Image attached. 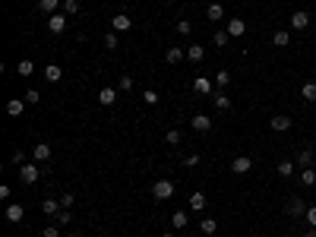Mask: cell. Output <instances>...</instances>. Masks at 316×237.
<instances>
[{
  "instance_id": "cell-1",
  "label": "cell",
  "mask_w": 316,
  "mask_h": 237,
  "mask_svg": "<svg viewBox=\"0 0 316 237\" xmlns=\"http://www.w3.org/2000/svg\"><path fill=\"white\" fill-rule=\"evenodd\" d=\"M38 177H41L38 162H25V165H19V180H22V183H35Z\"/></svg>"
},
{
  "instance_id": "cell-2",
  "label": "cell",
  "mask_w": 316,
  "mask_h": 237,
  "mask_svg": "<svg viewBox=\"0 0 316 237\" xmlns=\"http://www.w3.org/2000/svg\"><path fill=\"white\" fill-rule=\"evenodd\" d=\"M152 196L161 199V202L171 199V196H174V180H155V187H152Z\"/></svg>"
},
{
  "instance_id": "cell-3",
  "label": "cell",
  "mask_w": 316,
  "mask_h": 237,
  "mask_svg": "<svg viewBox=\"0 0 316 237\" xmlns=\"http://www.w3.org/2000/svg\"><path fill=\"white\" fill-rule=\"evenodd\" d=\"M66 19H70L66 13H54V16H48V32H51V35H61V32H66Z\"/></svg>"
},
{
  "instance_id": "cell-4",
  "label": "cell",
  "mask_w": 316,
  "mask_h": 237,
  "mask_svg": "<svg viewBox=\"0 0 316 237\" xmlns=\"http://www.w3.org/2000/svg\"><path fill=\"white\" fill-rule=\"evenodd\" d=\"M231 171L234 174H250L253 171V158L250 155H237L234 162H231Z\"/></svg>"
},
{
  "instance_id": "cell-5",
  "label": "cell",
  "mask_w": 316,
  "mask_h": 237,
  "mask_svg": "<svg viewBox=\"0 0 316 237\" xmlns=\"http://www.w3.org/2000/svg\"><path fill=\"white\" fill-rule=\"evenodd\" d=\"M307 209H310V206H307V202H304L301 196H291V199H288V215L304 218V215H307Z\"/></svg>"
},
{
  "instance_id": "cell-6",
  "label": "cell",
  "mask_w": 316,
  "mask_h": 237,
  "mask_svg": "<svg viewBox=\"0 0 316 237\" xmlns=\"http://www.w3.org/2000/svg\"><path fill=\"white\" fill-rule=\"evenodd\" d=\"M133 29V19L126 13H117L114 19H111V32H130Z\"/></svg>"
},
{
  "instance_id": "cell-7",
  "label": "cell",
  "mask_w": 316,
  "mask_h": 237,
  "mask_svg": "<svg viewBox=\"0 0 316 237\" xmlns=\"http://www.w3.org/2000/svg\"><path fill=\"white\" fill-rule=\"evenodd\" d=\"M307 25H310V13H307V10H294L291 13V29L301 32V29H307Z\"/></svg>"
},
{
  "instance_id": "cell-8",
  "label": "cell",
  "mask_w": 316,
  "mask_h": 237,
  "mask_svg": "<svg viewBox=\"0 0 316 237\" xmlns=\"http://www.w3.org/2000/svg\"><path fill=\"white\" fill-rule=\"evenodd\" d=\"M25 105H29L25 98H10V101H6V114H10V117H19V114L25 111Z\"/></svg>"
},
{
  "instance_id": "cell-9",
  "label": "cell",
  "mask_w": 316,
  "mask_h": 237,
  "mask_svg": "<svg viewBox=\"0 0 316 237\" xmlns=\"http://www.w3.org/2000/svg\"><path fill=\"white\" fill-rule=\"evenodd\" d=\"M190 126H193L196 133H209V130H212V120H209L206 114H196L193 120H190Z\"/></svg>"
},
{
  "instance_id": "cell-10",
  "label": "cell",
  "mask_w": 316,
  "mask_h": 237,
  "mask_svg": "<svg viewBox=\"0 0 316 237\" xmlns=\"http://www.w3.org/2000/svg\"><path fill=\"white\" fill-rule=\"evenodd\" d=\"M288 130H291V117H285V114L272 117V133H288Z\"/></svg>"
},
{
  "instance_id": "cell-11",
  "label": "cell",
  "mask_w": 316,
  "mask_h": 237,
  "mask_svg": "<svg viewBox=\"0 0 316 237\" xmlns=\"http://www.w3.org/2000/svg\"><path fill=\"white\" fill-rule=\"evenodd\" d=\"M32 158H35L38 165H41V162H48V158H51V146H48V142H38V146L32 149Z\"/></svg>"
},
{
  "instance_id": "cell-12",
  "label": "cell",
  "mask_w": 316,
  "mask_h": 237,
  "mask_svg": "<svg viewBox=\"0 0 316 237\" xmlns=\"http://www.w3.org/2000/svg\"><path fill=\"white\" fill-rule=\"evenodd\" d=\"M297 168H301V171H304V168H313V149H301V152H297V162H294Z\"/></svg>"
},
{
  "instance_id": "cell-13",
  "label": "cell",
  "mask_w": 316,
  "mask_h": 237,
  "mask_svg": "<svg viewBox=\"0 0 316 237\" xmlns=\"http://www.w3.org/2000/svg\"><path fill=\"white\" fill-rule=\"evenodd\" d=\"M187 60H193V63L206 60V48H202V45H190V48H187Z\"/></svg>"
},
{
  "instance_id": "cell-14",
  "label": "cell",
  "mask_w": 316,
  "mask_h": 237,
  "mask_svg": "<svg viewBox=\"0 0 316 237\" xmlns=\"http://www.w3.org/2000/svg\"><path fill=\"white\" fill-rule=\"evenodd\" d=\"M275 171H278V177H294L297 174V165L291 162V158H285V162H278Z\"/></svg>"
},
{
  "instance_id": "cell-15",
  "label": "cell",
  "mask_w": 316,
  "mask_h": 237,
  "mask_svg": "<svg viewBox=\"0 0 316 237\" xmlns=\"http://www.w3.org/2000/svg\"><path fill=\"white\" fill-rule=\"evenodd\" d=\"M61 209H63L61 199H45V202H41V212H45V215H54L57 218V215H61Z\"/></svg>"
},
{
  "instance_id": "cell-16",
  "label": "cell",
  "mask_w": 316,
  "mask_h": 237,
  "mask_svg": "<svg viewBox=\"0 0 316 237\" xmlns=\"http://www.w3.org/2000/svg\"><path fill=\"white\" fill-rule=\"evenodd\" d=\"M244 32H247V22L244 19H231V22H228V35H231V38H241Z\"/></svg>"
},
{
  "instance_id": "cell-17",
  "label": "cell",
  "mask_w": 316,
  "mask_h": 237,
  "mask_svg": "<svg viewBox=\"0 0 316 237\" xmlns=\"http://www.w3.org/2000/svg\"><path fill=\"white\" fill-rule=\"evenodd\" d=\"M187 206H190V212H202V209H206V193H193Z\"/></svg>"
},
{
  "instance_id": "cell-18",
  "label": "cell",
  "mask_w": 316,
  "mask_h": 237,
  "mask_svg": "<svg viewBox=\"0 0 316 237\" xmlns=\"http://www.w3.org/2000/svg\"><path fill=\"white\" fill-rule=\"evenodd\" d=\"M193 92H199V95H212V82L206 79V76H196V82H193Z\"/></svg>"
},
{
  "instance_id": "cell-19",
  "label": "cell",
  "mask_w": 316,
  "mask_h": 237,
  "mask_svg": "<svg viewBox=\"0 0 316 237\" xmlns=\"http://www.w3.org/2000/svg\"><path fill=\"white\" fill-rule=\"evenodd\" d=\"M184 57H187V51H181V48H174V45H171V48L165 51V60H168V63H181Z\"/></svg>"
},
{
  "instance_id": "cell-20",
  "label": "cell",
  "mask_w": 316,
  "mask_h": 237,
  "mask_svg": "<svg viewBox=\"0 0 316 237\" xmlns=\"http://www.w3.org/2000/svg\"><path fill=\"white\" fill-rule=\"evenodd\" d=\"M61 76H63V70H61L57 63H48V66H45V79H48V82H61Z\"/></svg>"
},
{
  "instance_id": "cell-21",
  "label": "cell",
  "mask_w": 316,
  "mask_h": 237,
  "mask_svg": "<svg viewBox=\"0 0 316 237\" xmlns=\"http://www.w3.org/2000/svg\"><path fill=\"white\" fill-rule=\"evenodd\" d=\"M98 101H101V105H114V101H117V89H111V86H105V89L98 92Z\"/></svg>"
},
{
  "instance_id": "cell-22",
  "label": "cell",
  "mask_w": 316,
  "mask_h": 237,
  "mask_svg": "<svg viewBox=\"0 0 316 237\" xmlns=\"http://www.w3.org/2000/svg\"><path fill=\"white\" fill-rule=\"evenodd\" d=\"M212 105H215L218 111H228V108H231V98H228L225 92H215V95H212Z\"/></svg>"
},
{
  "instance_id": "cell-23",
  "label": "cell",
  "mask_w": 316,
  "mask_h": 237,
  "mask_svg": "<svg viewBox=\"0 0 316 237\" xmlns=\"http://www.w3.org/2000/svg\"><path fill=\"white\" fill-rule=\"evenodd\" d=\"M22 215H25V209L22 206H6V222H22Z\"/></svg>"
},
{
  "instance_id": "cell-24",
  "label": "cell",
  "mask_w": 316,
  "mask_h": 237,
  "mask_svg": "<svg viewBox=\"0 0 316 237\" xmlns=\"http://www.w3.org/2000/svg\"><path fill=\"white\" fill-rule=\"evenodd\" d=\"M199 231H202V234H215V231H218V222H215L212 215H206V218L199 222Z\"/></svg>"
},
{
  "instance_id": "cell-25",
  "label": "cell",
  "mask_w": 316,
  "mask_h": 237,
  "mask_svg": "<svg viewBox=\"0 0 316 237\" xmlns=\"http://www.w3.org/2000/svg\"><path fill=\"white\" fill-rule=\"evenodd\" d=\"M301 98L304 101H316V82H304V86H301Z\"/></svg>"
},
{
  "instance_id": "cell-26",
  "label": "cell",
  "mask_w": 316,
  "mask_h": 237,
  "mask_svg": "<svg viewBox=\"0 0 316 237\" xmlns=\"http://www.w3.org/2000/svg\"><path fill=\"white\" fill-rule=\"evenodd\" d=\"M171 225H174L177 231H181V228L190 225V215H187V212H174V215H171Z\"/></svg>"
},
{
  "instance_id": "cell-27",
  "label": "cell",
  "mask_w": 316,
  "mask_h": 237,
  "mask_svg": "<svg viewBox=\"0 0 316 237\" xmlns=\"http://www.w3.org/2000/svg\"><path fill=\"white\" fill-rule=\"evenodd\" d=\"M206 16L218 22V19H225V10H221V3H209V6H206Z\"/></svg>"
},
{
  "instance_id": "cell-28",
  "label": "cell",
  "mask_w": 316,
  "mask_h": 237,
  "mask_svg": "<svg viewBox=\"0 0 316 237\" xmlns=\"http://www.w3.org/2000/svg\"><path fill=\"white\" fill-rule=\"evenodd\" d=\"M301 183H304V187H313V183H316V168H304V171H301Z\"/></svg>"
},
{
  "instance_id": "cell-29",
  "label": "cell",
  "mask_w": 316,
  "mask_h": 237,
  "mask_svg": "<svg viewBox=\"0 0 316 237\" xmlns=\"http://www.w3.org/2000/svg\"><path fill=\"white\" fill-rule=\"evenodd\" d=\"M57 6H61V0H41L38 10H41V13H48V16H54V13H57Z\"/></svg>"
},
{
  "instance_id": "cell-30",
  "label": "cell",
  "mask_w": 316,
  "mask_h": 237,
  "mask_svg": "<svg viewBox=\"0 0 316 237\" xmlns=\"http://www.w3.org/2000/svg\"><path fill=\"white\" fill-rule=\"evenodd\" d=\"M272 45H275V48H288V45H291V35H288V32H275V35H272Z\"/></svg>"
},
{
  "instance_id": "cell-31",
  "label": "cell",
  "mask_w": 316,
  "mask_h": 237,
  "mask_svg": "<svg viewBox=\"0 0 316 237\" xmlns=\"http://www.w3.org/2000/svg\"><path fill=\"white\" fill-rule=\"evenodd\" d=\"M165 142H168V146H181V130H174V126H171V130L165 133Z\"/></svg>"
},
{
  "instance_id": "cell-32",
  "label": "cell",
  "mask_w": 316,
  "mask_h": 237,
  "mask_svg": "<svg viewBox=\"0 0 316 237\" xmlns=\"http://www.w3.org/2000/svg\"><path fill=\"white\" fill-rule=\"evenodd\" d=\"M101 45H105L108 51H114L117 45H121V38H117V32H108V35H105V41H101Z\"/></svg>"
},
{
  "instance_id": "cell-33",
  "label": "cell",
  "mask_w": 316,
  "mask_h": 237,
  "mask_svg": "<svg viewBox=\"0 0 316 237\" xmlns=\"http://www.w3.org/2000/svg\"><path fill=\"white\" fill-rule=\"evenodd\" d=\"M63 13L76 16V13H79V0H63Z\"/></svg>"
},
{
  "instance_id": "cell-34",
  "label": "cell",
  "mask_w": 316,
  "mask_h": 237,
  "mask_svg": "<svg viewBox=\"0 0 316 237\" xmlns=\"http://www.w3.org/2000/svg\"><path fill=\"white\" fill-rule=\"evenodd\" d=\"M215 82H218V89H225L228 82H231V73H228V70H218V73H215Z\"/></svg>"
},
{
  "instance_id": "cell-35",
  "label": "cell",
  "mask_w": 316,
  "mask_h": 237,
  "mask_svg": "<svg viewBox=\"0 0 316 237\" xmlns=\"http://www.w3.org/2000/svg\"><path fill=\"white\" fill-rule=\"evenodd\" d=\"M35 73V63L32 60H19V76H32Z\"/></svg>"
},
{
  "instance_id": "cell-36",
  "label": "cell",
  "mask_w": 316,
  "mask_h": 237,
  "mask_svg": "<svg viewBox=\"0 0 316 237\" xmlns=\"http://www.w3.org/2000/svg\"><path fill=\"white\" fill-rule=\"evenodd\" d=\"M22 98L29 101V105H38V101H41V92H38V89H29V92H25Z\"/></svg>"
},
{
  "instance_id": "cell-37",
  "label": "cell",
  "mask_w": 316,
  "mask_h": 237,
  "mask_svg": "<svg viewBox=\"0 0 316 237\" xmlns=\"http://www.w3.org/2000/svg\"><path fill=\"white\" fill-rule=\"evenodd\" d=\"M177 32H181V35H190V32H193V22H190V19H181V22H177Z\"/></svg>"
},
{
  "instance_id": "cell-38",
  "label": "cell",
  "mask_w": 316,
  "mask_h": 237,
  "mask_svg": "<svg viewBox=\"0 0 316 237\" xmlns=\"http://www.w3.org/2000/svg\"><path fill=\"white\" fill-rule=\"evenodd\" d=\"M142 98H146V105H158V92L155 89H146V92H142Z\"/></svg>"
},
{
  "instance_id": "cell-39",
  "label": "cell",
  "mask_w": 316,
  "mask_h": 237,
  "mask_svg": "<svg viewBox=\"0 0 316 237\" xmlns=\"http://www.w3.org/2000/svg\"><path fill=\"white\" fill-rule=\"evenodd\" d=\"M212 41H215L218 48H225L228 41H231V35H228V32H215V38H212Z\"/></svg>"
},
{
  "instance_id": "cell-40",
  "label": "cell",
  "mask_w": 316,
  "mask_h": 237,
  "mask_svg": "<svg viewBox=\"0 0 316 237\" xmlns=\"http://www.w3.org/2000/svg\"><path fill=\"white\" fill-rule=\"evenodd\" d=\"M304 222L310 225V228H316V206H310L307 209V215H304Z\"/></svg>"
},
{
  "instance_id": "cell-41",
  "label": "cell",
  "mask_w": 316,
  "mask_h": 237,
  "mask_svg": "<svg viewBox=\"0 0 316 237\" xmlns=\"http://www.w3.org/2000/svg\"><path fill=\"white\" fill-rule=\"evenodd\" d=\"M184 165H187V168H196V165H199V152H196V155H187Z\"/></svg>"
},
{
  "instance_id": "cell-42",
  "label": "cell",
  "mask_w": 316,
  "mask_h": 237,
  "mask_svg": "<svg viewBox=\"0 0 316 237\" xmlns=\"http://www.w3.org/2000/svg\"><path fill=\"white\" fill-rule=\"evenodd\" d=\"M121 89H124V92L133 89V76H121Z\"/></svg>"
},
{
  "instance_id": "cell-43",
  "label": "cell",
  "mask_w": 316,
  "mask_h": 237,
  "mask_svg": "<svg viewBox=\"0 0 316 237\" xmlns=\"http://www.w3.org/2000/svg\"><path fill=\"white\" fill-rule=\"evenodd\" d=\"M13 165H25V152H22V149L13 152Z\"/></svg>"
},
{
  "instance_id": "cell-44",
  "label": "cell",
  "mask_w": 316,
  "mask_h": 237,
  "mask_svg": "<svg viewBox=\"0 0 316 237\" xmlns=\"http://www.w3.org/2000/svg\"><path fill=\"white\" fill-rule=\"evenodd\" d=\"M41 237H61V231H57V228H54V225H48V228H45V231H41Z\"/></svg>"
},
{
  "instance_id": "cell-45",
  "label": "cell",
  "mask_w": 316,
  "mask_h": 237,
  "mask_svg": "<svg viewBox=\"0 0 316 237\" xmlns=\"http://www.w3.org/2000/svg\"><path fill=\"white\" fill-rule=\"evenodd\" d=\"M57 225H70V212H66V209H61V215H57Z\"/></svg>"
},
{
  "instance_id": "cell-46",
  "label": "cell",
  "mask_w": 316,
  "mask_h": 237,
  "mask_svg": "<svg viewBox=\"0 0 316 237\" xmlns=\"http://www.w3.org/2000/svg\"><path fill=\"white\" fill-rule=\"evenodd\" d=\"M73 199H76V196H70V193H66V196H61V206H63V209H70V206H73Z\"/></svg>"
},
{
  "instance_id": "cell-47",
  "label": "cell",
  "mask_w": 316,
  "mask_h": 237,
  "mask_svg": "<svg viewBox=\"0 0 316 237\" xmlns=\"http://www.w3.org/2000/svg\"><path fill=\"white\" fill-rule=\"evenodd\" d=\"M304 237H316V228H310V231H307V234H304Z\"/></svg>"
},
{
  "instance_id": "cell-48",
  "label": "cell",
  "mask_w": 316,
  "mask_h": 237,
  "mask_svg": "<svg viewBox=\"0 0 316 237\" xmlns=\"http://www.w3.org/2000/svg\"><path fill=\"white\" fill-rule=\"evenodd\" d=\"M63 237H79V234H73V231H70V234H63Z\"/></svg>"
},
{
  "instance_id": "cell-49",
  "label": "cell",
  "mask_w": 316,
  "mask_h": 237,
  "mask_svg": "<svg viewBox=\"0 0 316 237\" xmlns=\"http://www.w3.org/2000/svg\"><path fill=\"white\" fill-rule=\"evenodd\" d=\"M161 237H174V234H171V231H168V234H161Z\"/></svg>"
},
{
  "instance_id": "cell-50",
  "label": "cell",
  "mask_w": 316,
  "mask_h": 237,
  "mask_svg": "<svg viewBox=\"0 0 316 237\" xmlns=\"http://www.w3.org/2000/svg\"><path fill=\"white\" fill-rule=\"evenodd\" d=\"M253 237H262V234H253Z\"/></svg>"
}]
</instances>
